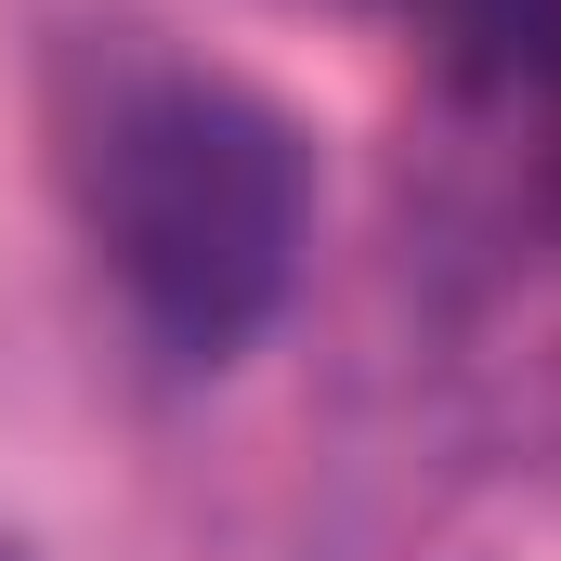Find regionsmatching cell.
Returning <instances> with one entry per match:
<instances>
[{
    "label": "cell",
    "mask_w": 561,
    "mask_h": 561,
    "mask_svg": "<svg viewBox=\"0 0 561 561\" xmlns=\"http://www.w3.org/2000/svg\"><path fill=\"white\" fill-rule=\"evenodd\" d=\"M431 79L483 118H523L536 92L561 79V0H405Z\"/></svg>",
    "instance_id": "7a4b0ae2"
},
{
    "label": "cell",
    "mask_w": 561,
    "mask_h": 561,
    "mask_svg": "<svg viewBox=\"0 0 561 561\" xmlns=\"http://www.w3.org/2000/svg\"><path fill=\"white\" fill-rule=\"evenodd\" d=\"M0 561H39V549H26V536H0Z\"/></svg>",
    "instance_id": "3957f363"
},
{
    "label": "cell",
    "mask_w": 561,
    "mask_h": 561,
    "mask_svg": "<svg viewBox=\"0 0 561 561\" xmlns=\"http://www.w3.org/2000/svg\"><path fill=\"white\" fill-rule=\"evenodd\" d=\"M53 183L118 287L131 340L170 379L236 366L300 287L313 249V144L275 92L236 66L157 53V39H79L53 79Z\"/></svg>",
    "instance_id": "6da1fadb"
}]
</instances>
